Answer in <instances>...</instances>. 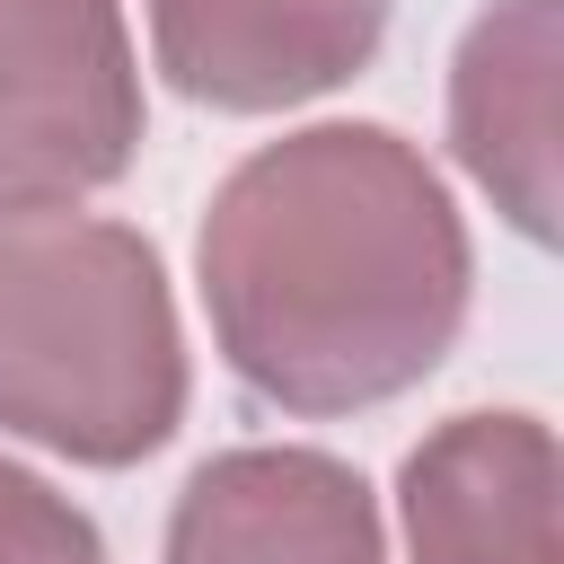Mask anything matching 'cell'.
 Wrapping results in <instances>:
<instances>
[{
    "label": "cell",
    "instance_id": "cell-5",
    "mask_svg": "<svg viewBox=\"0 0 564 564\" xmlns=\"http://www.w3.org/2000/svg\"><path fill=\"white\" fill-rule=\"evenodd\" d=\"M167 564H388L370 485L326 449H220L167 511Z\"/></svg>",
    "mask_w": 564,
    "mask_h": 564
},
{
    "label": "cell",
    "instance_id": "cell-2",
    "mask_svg": "<svg viewBox=\"0 0 564 564\" xmlns=\"http://www.w3.org/2000/svg\"><path fill=\"white\" fill-rule=\"evenodd\" d=\"M185 423L167 264L97 212H0V432L132 467Z\"/></svg>",
    "mask_w": 564,
    "mask_h": 564
},
{
    "label": "cell",
    "instance_id": "cell-4",
    "mask_svg": "<svg viewBox=\"0 0 564 564\" xmlns=\"http://www.w3.org/2000/svg\"><path fill=\"white\" fill-rule=\"evenodd\" d=\"M397 0H150L159 70L220 115H282L344 88Z\"/></svg>",
    "mask_w": 564,
    "mask_h": 564
},
{
    "label": "cell",
    "instance_id": "cell-3",
    "mask_svg": "<svg viewBox=\"0 0 564 564\" xmlns=\"http://www.w3.org/2000/svg\"><path fill=\"white\" fill-rule=\"evenodd\" d=\"M141 150L123 0H0V212H62Z\"/></svg>",
    "mask_w": 564,
    "mask_h": 564
},
{
    "label": "cell",
    "instance_id": "cell-8",
    "mask_svg": "<svg viewBox=\"0 0 564 564\" xmlns=\"http://www.w3.org/2000/svg\"><path fill=\"white\" fill-rule=\"evenodd\" d=\"M0 564H106V538L35 467L0 458Z\"/></svg>",
    "mask_w": 564,
    "mask_h": 564
},
{
    "label": "cell",
    "instance_id": "cell-6",
    "mask_svg": "<svg viewBox=\"0 0 564 564\" xmlns=\"http://www.w3.org/2000/svg\"><path fill=\"white\" fill-rule=\"evenodd\" d=\"M414 564H555V432L520 405L449 414L405 458Z\"/></svg>",
    "mask_w": 564,
    "mask_h": 564
},
{
    "label": "cell",
    "instance_id": "cell-7",
    "mask_svg": "<svg viewBox=\"0 0 564 564\" xmlns=\"http://www.w3.org/2000/svg\"><path fill=\"white\" fill-rule=\"evenodd\" d=\"M458 167L520 238L555 229V0H494L449 62Z\"/></svg>",
    "mask_w": 564,
    "mask_h": 564
},
{
    "label": "cell",
    "instance_id": "cell-1",
    "mask_svg": "<svg viewBox=\"0 0 564 564\" xmlns=\"http://www.w3.org/2000/svg\"><path fill=\"white\" fill-rule=\"evenodd\" d=\"M220 361L291 414H361L441 370L467 326V220L388 123H308L229 167L203 212Z\"/></svg>",
    "mask_w": 564,
    "mask_h": 564
}]
</instances>
